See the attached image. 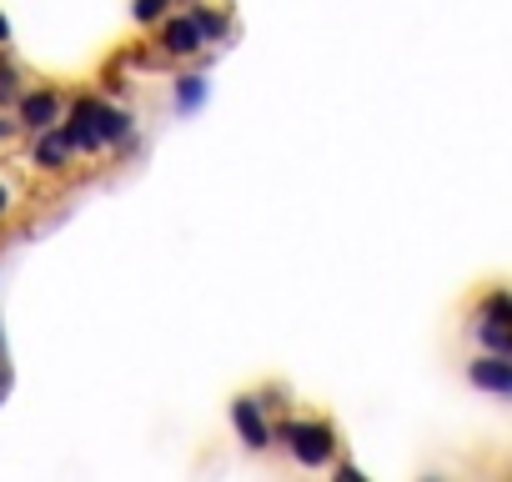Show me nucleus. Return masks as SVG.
Here are the masks:
<instances>
[{
  "instance_id": "2eb2a0df",
  "label": "nucleus",
  "mask_w": 512,
  "mask_h": 482,
  "mask_svg": "<svg viewBox=\"0 0 512 482\" xmlns=\"http://www.w3.org/2000/svg\"><path fill=\"white\" fill-rule=\"evenodd\" d=\"M11 206H16V191H11V181H0V216H11Z\"/></svg>"
},
{
  "instance_id": "39448f33",
  "label": "nucleus",
  "mask_w": 512,
  "mask_h": 482,
  "mask_svg": "<svg viewBox=\"0 0 512 482\" xmlns=\"http://www.w3.org/2000/svg\"><path fill=\"white\" fill-rule=\"evenodd\" d=\"M467 382L482 387V392H492V397H512V357H502V352H477V357L467 362Z\"/></svg>"
},
{
  "instance_id": "a211bd4d",
  "label": "nucleus",
  "mask_w": 512,
  "mask_h": 482,
  "mask_svg": "<svg viewBox=\"0 0 512 482\" xmlns=\"http://www.w3.org/2000/svg\"><path fill=\"white\" fill-rule=\"evenodd\" d=\"M0 357H6V337H0Z\"/></svg>"
},
{
  "instance_id": "f03ea898",
  "label": "nucleus",
  "mask_w": 512,
  "mask_h": 482,
  "mask_svg": "<svg viewBox=\"0 0 512 482\" xmlns=\"http://www.w3.org/2000/svg\"><path fill=\"white\" fill-rule=\"evenodd\" d=\"M101 96H76L71 106H66V116H61V131H66V141H71V151H81V156H96V151H106V136H101Z\"/></svg>"
},
{
  "instance_id": "6e6552de",
  "label": "nucleus",
  "mask_w": 512,
  "mask_h": 482,
  "mask_svg": "<svg viewBox=\"0 0 512 482\" xmlns=\"http://www.w3.org/2000/svg\"><path fill=\"white\" fill-rule=\"evenodd\" d=\"M101 136H106V146H121V141H131L136 136V116L126 111V106H101Z\"/></svg>"
},
{
  "instance_id": "ddd939ff",
  "label": "nucleus",
  "mask_w": 512,
  "mask_h": 482,
  "mask_svg": "<svg viewBox=\"0 0 512 482\" xmlns=\"http://www.w3.org/2000/svg\"><path fill=\"white\" fill-rule=\"evenodd\" d=\"M166 11H171V0H136V6H131L136 26H161V21H166Z\"/></svg>"
},
{
  "instance_id": "4468645a",
  "label": "nucleus",
  "mask_w": 512,
  "mask_h": 482,
  "mask_svg": "<svg viewBox=\"0 0 512 482\" xmlns=\"http://www.w3.org/2000/svg\"><path fill=\"white\" fill-rule=\"evenodd\" d=\"M6 101H21V71L0 61V106H6Z\"/></svg>"
},
{
  "instance_id": "1a4fd4ad",
  "label": "nucleus",
  "mask_w": 512,
  "mask_h": 482,
  "mask_svg": "<svg viewBox=\"0 0 512 482\" xmlns=\"http://www.w3.org/2000/svg\"><path fill=\"white\" fill-rule=\"evenodd\" d=\"M206 96H211V81H206L201 71L176 76V111H201V106H206Z\"/></svg>"
},
{
  "instance_id": "423d86ee",
  "label": "nucleus",
  "mask_w": 512,
  "mask_h": 482,
  "mask_svg": "<svg viewBox=\"0 0 512 482\" xmlns=\"http://www.w3.org/2000/svg\"><path fill=\"white\" fill-rule=\"evenodd\" d=\"M71 141H66V131H61V121L56 126H46V131H36V146H31V166L36 171H66L71 166Z\"/></svg>"
},
{
  "instance_id": "f3484780",
  "label": "nucleus",
  "mask_w": 512,
  "mask_h": 482,
  "mask_svg": "<svg viewBox=\"0 0 512 482\" xmlns=\"http://www.w3.org/2000/svg\"><path fill=\"white\" fill-rule=\"evenodd\" d=\"M6 46H11V21L0 16V51H6Z\"/></svg>"
},
{
  "instance_id": "f257e3e1",
  "label": "nucleus",
  "mask_w": 512,
  "mask_h": 482,
  "mask_svg": "<svg viewBox=\"0 0 512 482\" xmlns=\"http://www.w3.org/2000/svg\"><path fill=\"white\" fill-rule=\"evenodd\" d=\"M272 432H277V442L292 452V462L307 467V472H322V467H332V462L342 457V437H337V427L322 422V417H282Z\"/></svg>"
},
{
  "instance_id": "7ed1b4c3",
  "label": "nucleus",
  "mask_w": 512,
  "mask_h": 482,
  "mask_svg": "<svg viewBox=\"0 0 512 482\" xmlns=\"http://www.w3.org/2000/svg\"><path fill=\"white\" fill-rule=\"evenodd\" d=\"M231 427H236V437L246 442V452H267V447L277 442V432H272V422H267L262 397H251V392L231 402Z\"/></svg>"
},
{
  "instance_id": "20e7f679",
  "label": "nucleus",
  "mask_w": 512,
  "mask_h": 482,
  "mask_svg": "<svg viewBox=\"0 0 512 482\" xmlns=\"http://www.w3.org/2000/svg\"><path fill=\"white\" fill-rule=\"evenodd\" d=\"M66 116V106H61V96L51 91V86H41V91H21V101H16V121L36 136V131H46V126H56Z\"/></svg>"
},
{
  "instance_id": "9d476101",
  "label": "nucleus",
  "mask_w": 512,
  "mask_h": 482,
  "mask_svg": "<svg viewBox=\"0 0 512 482\" xmlns=\"http://www.w3.org/2000/svg\"><path fill=\"white\" fill-rule=\"evenodd\" d=\"M191 16H196V26H201V41H226V31H231V16H226V11L196 6Z\"/></svg>"
},
{
  "instance_id": "f8f14e48",
  "label": "nucleus",
  "mask_w": 512,
  "mask_h": 482,
  "mask_svg": "<svg viewBox=\"0 0 512 482\" xmlns=\"http://www.w3.org/2000/svg\"><path fill=\"white\" fill-rule=\"evenodd\" d=\"M477 317H482V322H502V327H512V292H487L482 307H477Z\"/></svg>"
},
{
  "instance_id": "9b49d317",
  "label": "nucleus",
  "mask_w": 512,
  "mask_h": 482,
  "mask_svg": "<svg viewBox=\"0 0 512 482\" xmlns=\"http://www.w3.org/2000/svg\"><path fill=\"white\" fill-rule=\"evenodd\" d=\"M477 342H482V352L512 357V327H502V322H477Z\"/></svg>"
},
{
  "instance_id": "0eeeda50",
  "label": "nucleus",
  "mask_w": 512,
  "mask_h": 482,
  "mask_svg": "<svg viewBox=\"0 0 512 482\" xmlns=\"http://www.w3.org/2000/svg\"><path fill=\"white\" fill-rule=\"evenodd\" d=\"M206 41H201V26L196 16H166L161 21V51L166 56H196Z\"/></svg>"
},
{
  "instance_id": "dca6fc26",
  "label": "nucleus",
  "mask_w": 512,
  "mask_h": 482,
  "mask_svg": "<svg viewBox=\"0 0 512 482\" xmlns=\"http://www.w3.org/2000/svg\"><path fill=\"white\" fill-rule=\"evenodd\" d=\"M11 392V367H6V357H0V397Z\"/></svg>"
}]
</instances>
